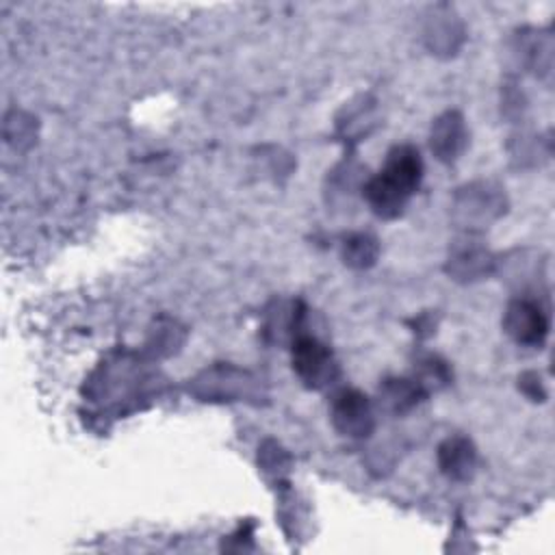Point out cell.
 Here are the masks:
<instances>
[{
    "mask_svg": "<svg viewBox=\"0 0 555 555\" xmlns=\"http://www.w3.org/2000/svg\"><path fill=\"white\" fill-rule=\"evenodd\" d=\"M291 362H293V371L304 382V386L314 390L327 388L330 384L336 382L340 373L330 347L308 334H297L293 338Z\"/></svg>",
    "mask_w": 555,
    "mask_h": 555,
    "instance_id": "cell-1",
    "label": "cell"
},
{
    "mask_svg": "<svg viewBox=\"0 0 555 555\" xmlns=\"http://www.w3.org/2000/svg\"><path fill=\"white\" fill-rule=\"evenodd\" d=\"M453 210L468 230L486 228L505 212V199L499 186H492L490 182H473L457 191Z\"/></svg>",
    "mask_w": 555,
    "mask_h": 555,
    "instance_id": "cell-2",
    "label": "cell"
},
{
    "mask_svg": "<svg viewBox=\"0 0 555 555\" xmlns=\"http://www.w3.org/2000/svg\"><path fill=\"white\" fill-rule=\"evenodd\" d=\"M548 314L529 297H516L507 304L503 314V330L507 336L525 347H540L548 336Z\"/></svg>",
    "mask_w": 555,
    "mask_h": 555,
    "instance_id": "cell-3",
    "label": "cell"
},
{
    "mask_svg": "<svg viewBox=\"0 0 555 555\" xmlns=\"http://www.w3.org/2000/svg\"><path fill=\"white\" fill-rule=\"evenodd\" d=\"M330 418L334 429L347 438H366L375 427L371 399L356 388H343L332 397Z\"/></svg>",
    "mask_w": 555,
    "mask_h": 555,
    "instance_id": "cell-4",
    "label": "cell"
},
{
    "mask_svg": "<svg viewBox=\"0 0 555 555\" xmlns=\"http://www.w3.org/2000/svg\"><path fill=\"white\" fill-rule=\"evenodd\" d=\"M468 145V130L460 111H447L431 124L429 150L440 163H455Z\"/></svg>",
    "mask_w": 555,
    "mask_h": 555,
    "instance_id": "cell-5",
    "label": "cell"
},
{
    "mask_svg": "<svg viewBox=\"0 0 555 555\" xmlns=\"http://www.w3.org/2000/svg\"><path fill=\"white\" fill-rule=\"evenodd\" d=\"M414 193L401 182L379 171L364 184V199L369 208L382 219H397L408 208V202Z\"/></svg>",
    "mask_w": 555,
    "mask_h": 555,
    "instance_id": "cell-6",
    "label": "cell"
},
{
    "mask_svg": "<svg viewBox=\"0 0 555 555\" xmlns=\"http://www.w3.org/2000/svg\"><path fill=\"white\" fill-rule=\"evenodd\" d=\"M492 269H494V258L483 245H479V241H473L470 236L455 243L447 260V273L460 282L481 280L490 275Z\"/></svg>",
    "mask_w": 555,
    "mask_h": 555,
    "instance_id": "cell-7",
    "label": "cell"
},
{
    "mask_svg": "<svg viewBox=\"0 0 555 555\" xmlns=\"http://www.w3.org/2000/svg\"><path fill=\"white\" fill-rule=\"evenodd\" d=\"M438 466L444 477L466 481L477 468L475 444L466 436H451L438 447Z\"/></svg>",
    "mask_w": 555,
    "mask_h": 555,
    "instance_id": "cell-8",
    "label": "cell"
},
{
    "mask_svg": "<svg viewBox=\"0 0 555 555\" xmlns=\"http://www.w3.org/2000/svg\"><path fill=\"white\" fill-rule=\"evenodd\" d=\"M427 397L414 377H388L379 386V405L390 414H405Z\"/></svg>",
    "mask_w": 555,
    "mask_h": 555,
    "instance_id": "cell-9",
    "label": "cell"
},
{
    "mask_svg": "<svg viewBox=\"0 0 555 555\" xmlns=\"http://www.w3.org/2000/svg\"><path fill=\"white\" fill-rule=\"evenodd\" d=\"M382 171L399 180L410 191H416L423 178V158L414 145L401 143L386 154V163Z\"/></svg>",
    "mask_w": 555,
    "mask_h": 555,
    "instance_id": "cell-10",
    "label": "cell"
},
{
    "mask_svg": "<svg viewBox=\"0 0 555 555\" xmlns=\"http://www.w3.org/2000/svg\"><path fill=\"white\" fill-rule=\"evenodd\" d=\"M340 256H343L345 264H349L351 269H369L375 264V260L379 256V243L373 234L356 232V234H349L343 238Z\"/></svg>",
    "mask_w": 555,
    "mask_h": 555,
    "instance_id": "cell-11",
    "label": "cell"
},
{
    "mask_svg": "<svg viewBox=\"0 0 555 555\" xmlns=\"http://www.w3.org/2000/svg\"><path fill=\"white\" fill-rule=\"evenodd\" d=\"M423 388L425 392L429 395L431 390H438L442 386H447L451 382V369L449 364L438 358V356H423L416 360V366H414V375H412Z\"/></svg>",
    "mask_w": 555,
    "mask_h": 555,
    "instance_id": "cell-12",
    "label": "cell"
},
{
    "mask_svg": "<svg viewBox=\"0 0 555 555\" xmlns=\"http://www.w3.org/2000/svg\"><path fill=\"white\" fill-rule=\"evenodd\" d=\"M518 388L531 399V401H544L546 392H544V386H542V379L538 373H522L518 377Z\"/></svg>",
    "mask_w": 555,
    "mask_h": 555,
    "instance_id": "cell-13",
    "label": "cell"
}]
</instances>
